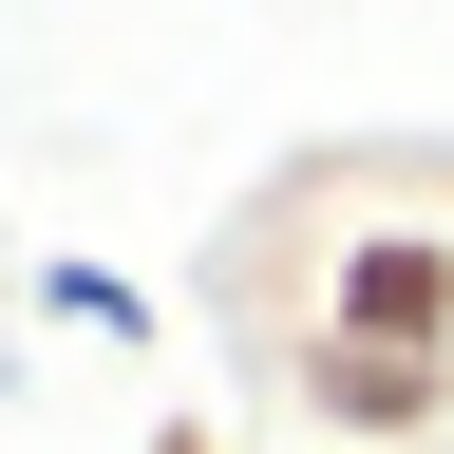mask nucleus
I'll use <instances>...</instances> for the list:
<instances>
[{
  "label": "nucleus",
  "instance_id": "1",
  "mask_svg": "<svg viewBox=\"0 0 454 454\" xmlns=\"http://www.w3.org/2000/svg\"><path fill=\"white\" fill-rule=\"evenodd\" d=\"M152 454H227V435H208V417H170V435H152Z\"/></svg>",
  "mask_w": 454,
  "mask_h": 454
}]
</instances>
